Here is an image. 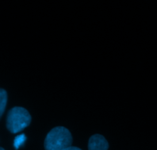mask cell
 <instances>
[{
  "mask_svg": "<svg viewBox=\"0 0 157 150\" xmlns=\"http://www.w3.org/2000/svg\"><path fill=\"white\" fill-rule=\"evenodd\" d=\"M72 137L70 132L63 126L52 129L45 139L46 150H64L71 146Z\"/></svg>",
  "mask_w": 157,
  "mask_h": 150,
  "instance_id": "cell-1",
  "label": "cell"
},
{
  "mask_svg": "<svg viewBox=\"0 0 157 150\" xmlns=\"http://www.w3.org/2000/svg\"><path fill=\"white\" fill-rule=\"evenodd\" d=\"M31 122V116L25 109L14 107L8 113L6 119L7 129L13 133L23 130Z\"/></svg>",
  "mask_w": 157,
  "mask_h": 150,
  "instance_id": "cell-2",
  "label": "cell"
},
{
  "mask_svg": "<svg viewBox=\"0 0 157 150\" xmlns=\"http://www.w3.org/2000/svg\"><path fill=\"white\" fill-rule=\"evenodd\" d=\"M108 142L101 135H93L89 140V150H108Z\"/></svg>",
  "mask_w": 157,
  "mask_h": 150,
  "instance_id": "cell-3",
  "label": "cell"
},
{
  "mask_svg": "<svg viewBox=\"0 0 157 150\" xmlns=\"http://www.w3.org/2000/svg\"><path fill=\"white\" fill-rule=\"evenodd\" d=\"M7 103V92L2 89H0V117L3 114Z\"/></svg>",
  "mask_w": 157,
  "mask_h": 150,
  "instance_id": "cell-4",
  "label": "cell"
},
{
  "mask_svg": "<svg viewBox=\"0 0 157 150\" xmlns=\"http://www.w3.org/2000/svg\"><path fill=\"white\" fill-rule=\"evenodd\" d=\"M25 140H26V136H25L24 134H21V135H19L18 136H16V139H15L14 140L15 148L17 149V148H19V147L22 146V145L24 144V142H25Z\"/></svg>",
  "mask_w": 157,
  "mask_h": 150,
  "instance_id": "cell-5",
  "label": "cell"
},
{
  "mask_svg": "<svg viewBox=\"0 0 157 150\" xmlns=\"http://www.w3.org/2000/svg\"><path fill=\"white\" fill-rule=\"evenodd\" d=\"M64 150H82V149H80L79 148H77V147L70 146V147H69V148H66V149H64Z\"/></svg>",
  "mask_w": 157,
  "mask_h": 150,
  "instance_id": "cell-6",
  "label": "cell"
},
{
  "mask_svg": "<svg viewBox=\"0 0 157 150\" xmlns=\"http://www.w3.org/2000/svg\"><path fill=\"white\" fill-rule=\"evenodd\" d=\"M0 150H5V149H4L3 148H2V147H0Z\"/></svg>",
  "mask_w": 157,
  "mask_h": 150,
  "instance_id": "cell-7",
  "label": "cell"
}]
</instances>
